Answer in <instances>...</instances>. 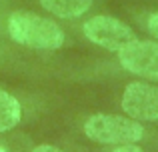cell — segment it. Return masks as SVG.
I'll list each match as a JSON object with an SVG mask.
<instances>
[{"instance_id": "30bf717a", "label": "cell", "mask_w": 158, "mask_h": 152, "mask_svg": "<svg viewBox=\"0 0 158 152\" xmlns=\"http://www.w3.org/2000/svg\"><path fill=\"white\" fill-rule=\"evenodd\" d=\"M112 152H144L136 142H130V144H116V148Z\"/></svg>"}, {"instance_id": "5b68a950", "label": "cell", "mask_w": 158, "mask_h": 152, "mask_svg": "<svg viewBox=\"0 0 158 152\" xmlns=\"http://www.w3.org/2000/svg\"><path fill=\"white\" fill-rule=\"evenodd\" d=\"M120 106L134 120L158 122V86L148 82H130L122 92Z\"/></svg>"}, {"instance_id": "6da1fadb", "label": "cell", "mask_w": 158, "mask_h": 152, "mask_svg": "<svg viewBox=\"0 0 158 152\" xmlns=\"http://www.w3.org/2000/svg\"><path fill=\"white\" fill-rule=\"evenodd\" d=\"M6 32L12 42L34 50H58L66 34L54 20L28 10H16L6 18Z\"/></svg>"}, {"instance_id": "9c48e42d", "label": "cell", "mask_w": 158, "mask_h": 152, "mask_svg": "<svg viewBox=\"0 0 158 152\" xmlns=\"http://www.w3.org/2000/svg\"><path fill=\"white\" fill-rule=\"evenodd\" d=\"M146 28L154 38H158V12L150 14V18H148V22H146Z\"/></svg>"}, {"instance_id": "7a4b0ae2", "label": "cell", "mask_w": 158, "mask_h": 152, "mask_svg": "<svg viewBox=\"0 0 158 152\" xmlns=\"http://www.w3.org/2000/svg\"><path fill=\"white\" fill-rule=\"evenodd\" d=\"M86 138L98 144H130L144 138V126L140 120L120 114H92L82 124Z\"/></svg>"}, {"instance_id": "8992f818", "label": "cell", "mask_w": 158, "mask_h": 152, "mask_svg": "<svg viewBox=\"0 0 158 152\" xmlns=\"http://www.w3.org/2000/svg\"><path fill=\"white\" fill-rule=\"evenodd\" d=\"M24 120V106L14 94L0 88V134L18 128Z\"/></svg>"}, {"instance_id": "3957f363", "label": "cell", "mask_w": 158, "mask_h": 152, "mask_svg": "<svg viewBox=\"0 0 158 152\" xmlns=\"http://www.w3.org/2000/svg\"><path fill=\"white\" fill-rule=\"evenodd\" d=\"M82 32L92 44L106 48L110 52L122 50L126 44L136 40L134 30L128 24H124L122 20L114 18V16H106V14H98V16L88 18L82 24Z\"/></svg>"}, {"instance_id": "277c9868", "label": "cell", "mask_w": 158, "mask_h": 152, "mask_svg": "<svg viewBox=\"0 0 158 152\" xmlns=\"http://www.w3.org/2000/svg\"><path fill=\"white\" fill-rule=\"evenodd\" d=\"M118 62L124 70L158 82V42L132 40L118 50Z\"/></svg>"}, {"instance_id": "ba28073f", "label": "cell", "mask_w": 158, "mask_h": 152, "mask_svg": "<svg viewBox=\"0 0 158 152\" xmlns=\"http://www.w3.org/2000/svg\"><path fill=\"white\" fill-rule=\"evenodd\" d=\"M0 152H24L16 138H0Z\"/></svg>"}, {"instance_id": "52a82bcc", "label": "cell", "mask_w": 158, "mask_h": 152, "mask_svg": "<svg viewBox=\"0 0 158 152\" xmlns=\"http://www.w3.org/2000/svg\"><path fill=\"white\" fill-rule=\"evenodd\" d=\"M40 4L44 10H48L58 18L72 20L88 12L92 6V0H40Z\"/></svg>"}, {"instance_id": "8fae6325", "label": "cell", "mask_w": 158, "mask_h": 152, "mask_svg": "<svg viewBox=\"0 0 158 152\" xmlns=\"http://www.w3.org/2000/svg\"><path fill=\"white\" fill-rule=\"evenodd\" d=\"M30 152H64V150L58 148V146H54V144H38V146H34Z\"/></svg>"}]
</instances>
